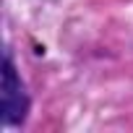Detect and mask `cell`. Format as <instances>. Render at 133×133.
Returning a JSON list of instances; mask_svg holds the SVG:
<instances>
[{"label":"cell","mask_w":133,"mask_h":133,"mask_svg":"<svg viewBox=\"0 0 133 133\" xmlns=\"http://www.w3.org/2000/svg\"><path fill=\"white\" fill-rule=\"evenodd\" d=\"M26 112H29V94L16 73L11 55L5 52V60H3V120H5V125H18L26 120Z\"/></svg>","instance_id":"6da1fadb"}]
</instances>
